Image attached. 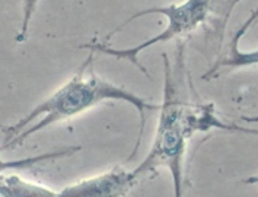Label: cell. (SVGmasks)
<instances>
[{"instance_id":"1","label":"cell","mask_w":258,"mask_h":197,"mask_svg":"<svg viewBox=\"0 0 258 197\" xmlns=\"http://www.w3.org/2000/svg\"><path fill=\"white\" fill-rule=\"evenodd\" d=\"M94 54L90 52L76 73L50 96L35 105L21 119L4 129L5 140L1 150L20 145L32 134L58 121L79 115L94 106L109 100L127 102L134 106L140 117V125L134 150L126 161L137 153L145 125V110L158 106L150 104L124 87L100 78L94 70Z\"/></svg>"},{"instance_id":"2","label":"cell","mask_w":258,"mask_h":197,"mask_svg":"<svg viewBox=\"0 0 258 197\" xmlns=\"http://www.w3.org/2000/svg\"><path fill=\"white\" fill-rule=\"evenodd\" d=\"M208 2L209 0H186L182 4H178V5L172 4L166 7H152V8L138 11L132 16H130L128 19H126L123 23H121L120 25L115 27L113 30H111L109 33H107L104 37V40L106 41L109 40L113 35L119 32L122 28H124L125 25L130 23L132 20L147 14L161 13L167 17L168 25L164 31H162L157 36H154L135 46L127 47V48H114L108 44L102 43L100 41H96L94 39L89 43H86V44L84 43L80 45L79 47L89 50V52H93V53H102L104 55L114 57L117 60H126L131 64H133L134 66H136L142 73H144L147 76L148 75L147 71L138 62V59H137L138 55L145 48L151 46L152 44L166 40L169 37L173 36L175 33L180 32L181 30L189 27V25H192L197 23L199 20L203 19L206 13Z\"/></svg>"},{"instance_id":"3","label":"cell","mask_w":258,"mask_h":197,"mask_svg":"<svg viewBox=\"0 0 258 197\" xmlns=\"http://www.w3.org/2000/svg\"><path fill=\"white\" fill-rule=\"evenodd\" d=\"M137 176L115 167L110 172L67 187L59 197H120L133 185Z\"/></svg>"},{"instance_id":"4","label":"cell","mask_w":258,"mask_h":197,"mask_svg":"<svg viewBox=\"0 0 258 197\" xmlns=\"http://www.w3.org/2000/svg\"><path fill=\"white\" fill-rule=\"evenodd\" d=\"M37 3H38V0H24L23 1V18H22L21 27L15 36L16 42L22 43L25 41V39L27 37V33H28L29 23H30V20H31L34 12H35Z\"/></svg>"}]
</instances>
